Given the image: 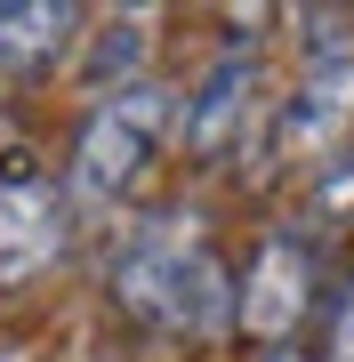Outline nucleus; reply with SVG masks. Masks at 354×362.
<instances>
[{
  "label": "nucleus",
  "mask_w": 354,
  "mask_h": 362,
  "mask_svg": "<svg viewBox=\"0 0 354 362\" xmlns=\"http://www.w3.org/2000/svg\"><path fill=\"white\" fill-rule=\"evenodd\" d=\"M113 306L161 338L234 330V274L194 218H145L113 258Z\"/></svg>",
  "instance_id": "nucleus-1"
},
{
  "label": "nucleus",
  "mask_w": 354,
  "mask_h": 362,
  "mask_svg": "<svg viewBox=\"0 0 354 362\" xmlns=\"http://www.w3.org/2000/svg\"><path fill=\"white\" fill-rule=\"evenodd\" d=\"M170 121H177L170 89H153V81L113 89V97L73 129V161H65L73 202H121V194L145 177V169H153L161 137H170Z\"/></svg>",
  "instance_id": "nucleus-2"
},
{
  "label": "nucleus",
  "mask_w": 354,
  "mask_h": 362,
  "mask_svg": "<svg viewBox=\"0 0 354 362\" xmlns=\"http://www.w3.org/2000/svg\"><path fill=\"white\" fill-rule=\"evenodd\" d=\"M346 129H354V33L330 25L314 49H306L290 105L274 113V153L306 161V153H322V145H338Z\"/></svg>",
  "instance_id": "nucleus-3"
},
{
  "label": "nucleus",
  "mask_w": 354,
  "mask_h": 362,
  "mask_svg": "<svg viewBox=\"0 0 354 362\" xmlns=\"http://www.w3.org/2000/svg\"><path fill=\"white\" fill-rule=\"evenodd\" d=\"M314 250L298 242V233H266L258 250H249V274L234 282V330H249L258 346H290V330L306 322V306H314Z\"/></svg>",
  "instance_id": "nucleus-4"
},
{
  "label": "nucleus",
  "mask_w": 354,
  "mask_h": 362,
  "mask_svg": "<svg viewBox=\"0 0 354 362\" xmlns=\"http://www.w3.org/2000/svg\"><path fill=\"white\" fill-rule=\"evenodd\" d=\"M266 121V73H258V49H225L210 73H201V89L177 105V137L194 161H225L242 153V137Z\"/></svg>",
  "instance_id": "nucleus-5"
},
{
  "label": "nucleus",
  "mask_w": 354,
  "mask_h": 362,
  "mask_svg": "<svg viewBox=\"0 0 354 362\" xmlns=\"http://www.w3.org/2000/svg\"><path fill=\"white\" fill-rule=\"evenodd\" d=\"M65 250V185L33 161H0V290H25Z\"/></svg>",
  "instance_id": "nucleus-6"
},
{
  "label": "nucleus",
  "mask_w": 354,
  "mask_h": 362,
  "mask_svg": "<svg viewBox=\"0 0 354 362\" xmlns=\"http://www.w3.org/2000/svg\"><path fill=\"white\" fill-rule=\"evenodd\" d=\"M81 16L65 8V0H16V8H0V73H40V65H57V49L73 40Z\"/></svg>",
  "instance_id": "nucleus-7"
},
{
  "label": "nucleus",
  "mask_w": 354,
  "mask_h": 362,
  "mask_svg": "<svg viewBox=\"0 0 354 362\" xmlns=\"http://www.w3.org/2000/svg\"><path fill=\"white\" fill-rule=\"evenodd\" d=\"M314 218H322V226H354V145L322 161V177H314Z\"/></svg>",
  "instance_id": "nucleus-8"
},
{
  "label": "nucleus",
  "mask_w": 354,
  "mask_h": 362,
  "mask_svg": "<svg viewBox=\"0 0 354 362\" xmlns=\"http://www.w3.org/2000/svg\"><path fill=\"white\" fill-rule=\"evenodd\" d=\"M137 57H145V25L137 16H121V25L97 40V57H89V81H121V73H137Z\"/></svg>",
  "instance_id": "nucleus-9"
},
{
  "label": "nucleus",
  "mask_w": 354,
  "mask_h": 362,
  "mask_svg": "<svg viewBox=\"0 0 354 362\" xmlns=\"http://www.w3.org/2000/svg\"><path fill=\"white\" fill-rule=\"evenodd\" d=\"M322 362H354V282H346L338 306H330V346H322Z\"/></svg>",
  "instance_id": "nucleus-10"
},
{
  "label": "nucleus",
  "mask_w": 354,
  "mask_h": 362,
  "mask_svg": "<svg viewBox=\"0 0 354 362\" xmlns=\"http://www.w3.org/2000/svg\"><path fill=\"white\" fill-rule=\"evenodd\" d=\"M266 362H306V354L298 346H266Z\"/></svg>",
  "instance_id": "nucleus-11"
}]
</instances>
